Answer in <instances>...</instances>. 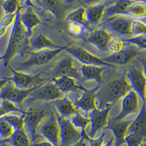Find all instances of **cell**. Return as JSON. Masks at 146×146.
<instances>
[{"label": "cell", "instance_id": "1", "mask_svg": "<svg viewBox=\"0 0 146 146\" xmlns=\"http://www.w3.org/2000/svg\"><path fill=\"white\" fill-rule=\"evenodd\" d=\"M21 8L18 9L15 15L13 27L10 34L8 45L5 50V54L1 56L3 60L5 66H7L15 55L24 52L29 42V35L25 28L22 25L20 20Z\"/></svg>", "mask_w": 146, "mask_h": 146}, {"label": "cell", "instance_id": "2", "mask_svg": "<svg viewBox=\"0 0 146 146\" xmlns=\"http://www.w3.org/2000/svg\"><path fill=\"white\" fill-rule=\"evenodd\" d=\"M129 91L131 88L125 78L110 82L105 87L99 88L96 92V105H98L96 108L103 110L112 107L115 102L123 98Z\"/></svg>", "mask_w": 146, "mask_h": 146}, {"label": "cell", "instance_id": "3", "mask_svg": "<svg viewBox=\"0 0 146 146\" xmlns=\"http://www.w3.org/2000/svg\"><path fill=\"white\" fill-rule=\"evenodd\" d=\"M59 126V146H72L83 138L81 133L72 124L71 121L56 115Z\"/></svg>", "mask_w": 146, "mask_h": 146}, {"label": "cell", "instance_id": "4", "mask_svg": "<svg viewBox=\"0 0 146 146\" xmlns=\"http://www.w3.org/2000/svg\"><path fill=\"white\" fill-rule=\"evenodd\" d=\"M23 115V129L28 137H30L31 143L36 142L37 138V129L42 120L45 115L44 110L31 108L24 111Z\"/></svg>", "mask_w": 146, "mask_h": 146}, {"label": "cell", "instance_id": "5", "mask_svg": "<svg viewBox=\"0 0 146 146\" xmlns=\"http://www.w3.org/2000/svg\"><path fill=\"white\" fill-rule=\"evenodd\" d=\"M69 45L60 47L54 50H42L37 52L30 53V57L28 60L19 64L18 68L21 70H25L34 66H40L49 62L50 60L56 57L62 50H65Z\"/></svg>", "mask_w": 146, "mask_h": 146}, {"label": "cell", "instance_id": "6", "mask_svg": "<svg viewBox=\"0 0 146 146\" xmlns=\"http://www.w3.org/2000/svg\"><path fill=\"white\" fill-rule=\"evenodd\" d=\"M126 80L131 90L135 91L143 103L145 101V75L143 70L136 67H131L127 71Z\"/></svg>", "mask_w": 146, "mask_h": 146}, {"label": "cell", "instance_id": "7", "mask_svg": "<svg viewBox=\"0 0 146 146\" xmlns=\"http://www.w3.org/2000/svg\"><path fill=\"white\" fill-rule=\"evenodd\" d=\"M40 86H34L32 88H27V89H20L10 85L7 86H5L0 91V99L10 102L13 103L15 105L21 106L22 105V102L24 101L27 96Z\"/></svg>", "mask_w": 146, "mask_h": 146}, {"label": "cell", "instance_id": "8", "mask_svg": "<svg viewBox=\"0 0 146 146\" xmlns=\"http://www.w3.org/2000/svg\"><path fill=\"white\" fill-rule=\"evenodd\" d=\"M66 51L68 52L70 55H72L74 58L78 60L81 63L84 64V65H94V66H112L114 67V65L106 63L101 58L95 56L89 52L83 49L80 47L71 46L70 45L66 47L65 49Z\"/></svg>", "mask_w": 146, "mask_h": 146}, {"label": "cell", "instance_id": "9", "mask_svg": "<svg viewBox=\"0 0 146 146\" xmlns=\"http://www.w3.org/2000/svg\"><path fill=\"white\" fill-rule=\"evenodd\" d=\"M111 108L112 107H108L103 110L96 108L90 112L89 120L91 126L88 135V137L94 139L98 131L107 126L108 123V115Z\"/></svg>", "mask_w": 146, "mask_h": 146}, {"label": "cell", "instance_id": "10", "mask_svg": "<svg viewBox=\"0 0 146 146\" xmlns=\"http://www.w3.org/2000/svg\"><path fill=\"white\" fill-rule=\"evenodd\" d=\"M138 111H139V97L135 91L131 90L123 97L121 112L112 121H123V119L127 115L131 113H136Z\"/></svg>", "mask_w": 146, "mask_h": 146}, {"label": "cell", "instance_id": "11", "mask_svg": "<svg viewBox=\"0 0 146 146\" xmlns=\"http://www.w3.org/2000/svg\"><path fill=\"white\" fill-rule=\"evenodd\" d=\"M40 131L48 142L54 146H59V126L54 113H51L50 118L42 125Z\"/></svg>", "mask_w": 146, "mask_h": 146}, {"label": "cell", "instance_id": "12", "mask_svg": "<svg viewBox=\"0 0 146 146\" xmlns=\"http://www.w3.org/2000/svg\"><path fill=\"white\" fill-rule=\"evenodd\" d=\"M10 69L13 73V77L9 78V80H12L13 82L15 87L17 88L27 89L29 88V87L32 88L34 86H37L36 84L40 82L48 80L47 79H41L40 77L41 75L40 73L36 75H31L16 71L12 67H10Z\"/></svg>", "mask_w": 146, "mask_h": 146}, {"label": "cell", "instance_id": "13", "mask_svg": "<svg viewBox=\"0 0 146 146\" xmlns=\"http://www.w3.org/2000/svg\"><path fill=\"white\" fill-rule=\"evenodd\" d=\"M53 78L58 77H70L76 80H83L81 74H80L78 69L73 66V61L70 58H65L58 62L56 67L53 72Z\"/></svg>", "mask_w": 146, "mask_h": 146}, {"label": "cell", "instance_id": "14", "mask_svg": "<svg viewBox=\"0 0 146 146\" xmlns=\"http://www.w3.org/2000/svg\"><path fill=\"white\" fill-rule=\"evenodd\" d=\"M138 53L139 52L136 48L130 47V48H123V50L118 53H113L102 60L106 63L112 65H123L131 62L133 58H135L137 56Z\"/></svg>", "mask_w": 146, "mask_h": 146}, {"label": "cell", "instance_id": "15", "mask_svg": "<svg viewBox=\"0 0 146 146\" xmlns=\"http://www.w3.org/2000/svg\"><path fill=\"white\" fill-rule=\"evenodd\" d=\"M63 97V93L56 86L53 82L41 87L35 93V100H42L45 101H56Z\"/></svg>", "mask_w": 146, "mask_h": 146}, {"label": "cell", "instance_id": "16", "mask_svg": "<svg viewBox=\"0 0 146 146\" xmlns=\"http://www.w3.org/2000/svg\"><path fill=\"white\" fill-rule=\"evenodd\" d=\"M100 86L93 89L85 88L81 98L75 102V107L80 108L86 112H91L96 109V94Z\"/></svg>", "mask_w": 146, "mask_h": 146}, {"label": "cell", "instance_id": "17", "mask_svg": "<svg viewBox=\"0 0 146 146\" xmlns=\"http://www.w3.org/2000/svg\"><path fill=\"white\" fill-rule=\"evenodd\" d=\"M132 21L130 18L118 17L113 18L107 23L106 27L111 32L121 35H131Z\"/></svg>", "mask_w": 146, "mask_h": 146}, {"label": "cell", "instance_id": "18", "mask_svg": "<svg viewBox=\"0 0 146 146\" xmlns=\"http://www.w3.org/2000/svg\"><path fill=\"white\" fill-rule=\"evenodd\" d=\"M111 39V35L105 29H97L91 32L86 39V42L94 45L96 48L102 50L108 49V45Z\"/></svg>", "mask_w": 146, "mask_h": 146}, {"label": "cell", "instance_id": "19", "mask_svg": "<svg viewBox=\"0 0 146 146\" xmlns=\"http://www.w3.org/2000/svg\"><path fill=\"white\" fill-rule=\"evenodd\" d=\"M132 121H113L110 125V129L113 133L115 146H121L125 143L124 139L127 129Z\"/></svg>", "mask_w": 146, "mask_h": 146}, {"label": "cell", "instance_id": "20", "mask_svg": "<svg viewBox=\"0 0 146 146\" xmlns=\"http://www.w3.org/2000/svg\"><path fill=\"white\" fill-rule=\"evenodd\" d=\"M29 43L32 49L37 51L42 50H54L60 48V46L53 43L46 36L42 34L30 36Z\"/></svg>", "mask_w": 146, "mask_h": 146}, {"label": "cell", "instance_id": "21", "mask_svg": "<svg viewBox=\"0 0 146 146\" xmlns=\"http://www.w3.org/2000/svg\"><path fill=\"white\" fill-rule=\"evenodd\" d=\"M20 20L29 36H32V29L41 23L39 16L33 11L32 7L30 6L27 7V10L23 14L21 13Z\"/></svg>", "mask_w": 146, "mask_h": 146}, {"label": "cell", "instance_id": "22", "mask_svg": "<svg viewBox=\"0 0 146 146\" xmlns=\"http://www.w3.org/2000/svg\"><path fill=\"white\" fill-rule=\"evenodd\" d=\"M52 82L62 93H67L70 91H77L78 89L84 90L83 87L80 86L77 83V80L70 77H58L52 79Z\"/></svg>", "mask_w": 146, "mask_h": 146}, {"label": "cell", "instance_id": "23", "mask_svg": "<svg viewBox=\"0 0 146 146\" xmlns=\"http://www.w3.org/2000/svg\"><path fill=\"white\" fill-rule=\"evenodd\" d=\"M126 134H136L145 136V103H143L137 116L129 126Z\"/></svg>", "mask_w": 146, "mask_h": 146}, {"label": "cell", "instance_id": "24", "mask_svg": "<svg viewBox=\"0 0 146 146\" xmlns=\"http://www.w3.org/2000/svg\"><path fill=\"white\" fill-rule=\"evenodd\" d=\"M55 107L59 113L60 116L67 119L70 116H73L78 113L75 105L67 98V96H63L62 98L55 101Z\"/></svg>", "mask_w": 146, "mask_h": 146}, {"label": "cell", "instance_id": "25", "mask_svg": "<svg viewBox=\"0 0 146 146\" xmlns=\"http://www.w3.org/2000/svg\"><path fill=\"white\" fill-rule=\"evenodd\" d=\"M104 70L105 67L83 64L80 68L82 78L86 80H95L100 84L102 82V73Z\"/></svg>", "mask_w": 146, "mask_h": 146}, {"label": "cell", "instance_id": "26", "mask_svg": "<svg viewBox=\"0 0 146 146\" xmlns=\"http://www.w3.org/2000/svg\"><path fill=\"white\" fill-rule=\"evenodd\" d=\"M106 8V5L104 4H99L88 7L86 10V21L91 25H97L100 22Z\"/></svg>", "mask_w": 146, "mask_h": 146}, {"label": "cell", "instance_id": "27", "mask_svg": "<svg viewBox=\"0 0 146 146\" xmlns=\"http://www.w3.org/2000/svg\"><path fill=\"white\" fill-rule=\"evenodd\" d=\"M134 2H135L133 1H126V0L118 1L114 5L105 8L104 16L109 18L116 15H126V12Z\"/></svg>", "mask_w": 146, "mask_h": 146}, {"label": "cell", "instance_id": "28", "mask_svg": "<svg viewBox=\"0 0 146 146\" xmlns=\"http://www.w3.org/2000/svg\"><path fill=\"white\" fill-rule=\"evenodd\" d=\"M5 142L13 146H30L31 143L24 129L14 131L13 135Z\"/></svg>", "mask_w": 146, "mask_h": 146}, {"label": "cell", "instance_id": "29", "mask_svg": "<svg viewBox=\"0 0 146 146\" xmlns=\"http://www.w3.org/2000/svg\"><path fill=\"white\" fill-rule=\"evenodd\" d=\"M40 6L45 8L46 10H49L56 16V18L60 19L64 14V9L62 2L60 1H37L36 2Z\"/></svg>", "mask_w": 146, "mask_h": 146}, {"label": "cell", "instance_id": "30", "mask_svg": "<svg viewBox=\"0 0 146 146\" xmlns=\"http://www.w3.org/2000/svg\"><path fill=\"white\" fill-rule=\"evenodd\" d=\"M71 121L72 124L75 126L77 129H80V133H81L82 137L86 139L87 138H88V135L86 134V129L88 123H90L89 118L82 116L78 112L76 114L74 115L72 117L71 121Z\"/></svg>", "mask_w": 146, "mask_h": 146}, {"label": "cell", "instance_id": "31", "mask_svg": "<svg viewBox=\"0 0 146 146\" xmlns=\"http://www.w3.org/2000/svg\"><path fill=\"white\" fill-rule=\"evenodd\" d=\"M126 15L134 18H145L146 15L145 2H135L126 12Z\"/></svg>", "mask_w": 146, "mask_h": 146}, {"label": "cell", "instance_id": "32", "mask_svg": "<svg viewBox=\"0 0 146 146\" xmlns=\"http://www.w3.org/2000/svg\"><path fill=\"white\" fill-rule=\"evenodd\" d=\"M86 10L84 7H79L76 10L69 14L66 18V21L67 22H75V23H81L86 25Z\"/></svg>", "mask_w": 146, "mask_h": 146}, {"label": "cell", "instance_id": "33", "mask_svg": "<svg viewBox=\"0 0 146 146\" xmlns=\"http://www.w3.org/2000/svg\"><path fill=\"white\" fill-rule=\"evenodd\" d=\"M14 131L13 128L4 117L0 118V140H7L13 135Z\"/></svg>", "mask_w": 146, "mask_h": 146}, {"label": "cell", "instance_id": "34", "mask_svg": "<svg viewBox=\"0 0 146 146\" xmlns=\"http://www.w3.org/2000/svg\"><path fill=\"white\" fill-rule=\"evenodd\" d=\"M14 111H19L22 113V114L24 113V111L19 109L16 105H14L13 103L7 101V100H2V105H0V118L7 115L8 113Z\"/></svg>", "mask_w": 146, "mask_h": 146}, {"label": "cell", "instance_id": "35", "mask_svg": "<svg viewBox=\"0 0 146 146\" xmlns=\"http://www.w3.org/2000/svg\"><path fill=\"white\" fill-rule=\"evenodd\" d=\"M124 42V40L118 36L111 37L108 45V49L113 53H118L125 48Z\"/></svg>", "mask_w": 146, "mask_h": 146}, {"label": "cell", "instance_id": "36", "mask_svg": "<svg viewBox=\"0 0 146 146\" xmlns=\"http://www.w3.org/2000/svg\"><path fill=\"white\" fill-rule=\"evenodd\" d=\"M145 141V136L136 134H126L124 142L128 146H140Z\"/></svg>", "mask_w": 146, "mask_h": 146}, {"label": "cell", "instance_id": "37", "mask_svg": "<svg viewBox=\"0 0 146 146\" xmlns=\"http://www.w3.org/2000/svg\"><path fill=\"white\" fill-rule=\"evenodd\" d=\"M5 119L13 128L14 131H18L23 129V115L18 117L16 115H5Z\"/></svg>", "mask_w": 146, "mask_h": 146}, {"label": "cell", "instance_id": "38", "mask_svg": "<svg viewBox=\"0 0 146 146\" xmlns=\"http://www.w3.org/2000/svg\"><path fill=\"white\" fill-rule=\"evenodd\" d=\"M67 29H68L69 32L75 36H82L86 31V25L81 24V23H75V22H70Z\"/></svg>", "mask_w": 146, "mask_h": 146}, {"label": "cell", "instance_id": "39", "mask_svg": "<svg viewBox=\"0 0 146 146\" xmlns=\"http://www.w3.org/2000/svg\"><path fill=\"white\" fill-rule=\"evenodd\" d=\"M2 8L5 13V15H13L16 13L19 8V2L16 0H8L2 3Z\"/></svg>", "mask_w": 146, "mask_h": 146}, {"label": "cell", "instance_id": "40", "mask_svg": "<svg viewBox=\"0 0 146 146\" xmlns=\"http://www.w3.org/2000/svg\"><path fill=\"white\" fill-rule=\"evenodd\" d=\"M146 27L145 23L139 21H132L131 25V35L136 36L139 35H145Z\"/></svg>", "mask_w": 146, "mask_h": 146}, {"label": "cell", "instance_id": "41", "mask_svg": "<svg viewBox=\"0 0 146 146\" xmlns=\"http://www.w3.org/2000/svg\"><path fill=\"white\" fill-rule=\"evenodd\" d=\"M124 42H129V43L134 44L137 45L140 49H145L146 48V38L145 35H139V36H135L131 38L126 39Z\"/></svg>", "mask_w": 146, "mask_h": 146}, {"label": "cell", "instance_id": "42", "mask_svg": "<svg viewBox=\"0 0 146 146\" xmlns=\"http://www.w3.org/2000/svg\"><path fill=\"white\" fill-rule=\"evenodd\" d=\"M105 134L102 133L100 137H99L96 139H91L88 137L86 140L89 142L90 146H103L104 145V142H105Z\"/></svg>", "mask_w": 146, "mask_h": 146}, {"label": "cell", "instance_id": "43", "mask_svg": "<svg viewBox=\"0 0 146 146\" xmlns=\"http://www.w3.org/2000/svg\"><path fill=\"white\" fill-rule=\"evenodd\" d=\"M16 13L13 14V15H5L2 20L1 21V23H0V26H2V27H5L6 28H8L12 23H13L15 21V18Z\"/></svg>", "mask_w": 146, "mask_h": 146}, {"label": "cell", "instance_id": "44", "mask_svg": "<svg viewBox=\"0 0 146 146\" xmlns=\"http://www.w3.org/2000/svg\"><path fill=\"white\" fill-rule=\"evenodd\" d=\"M30 146H54L48 141L44 142H34L30 143Z\"/></svg>", "mask_w": 146, "mask_h": 146}, {"label": "cell", "instance_id": "45", "mask_svg": "<svg viewBox=\"0 0 146 146\" xmlns=\"http://www.w3.org/2000/svg\"><path fill=\"white\" fill-rule=\"evenodd\" d=\"M86 139H85V138H82V139H80V140H79L76 144H75L72 146H86Z\"/></svg>", "mask_w": 146, "mask_h": 146}, {"label": "cell", "instance_id": "46", "mask_svg": "<svg viewBox=\"0 0 146 146\" xmlns=\"http://www.w3.org/2000/svg\"><path fill=\"white\" fill-rule=\"evenodd\" d=\"M9 81V78H5V79H3V80H0V91L2 89L5 85L7 84V82Z\"/></svg>", "mask_w": 146, "mask_h": 146}, {"label": "cell", "instance_id": "47", "mask_svg": "<svg viewBox=\"0 0 146 146\" xmlns=\"http://www.w3.org/2000/svg\"><path fill=\"white\" fill-rule=\"evenodd\" d=\"M7 28H6V27L0 26V37H1V36H3L4 35L6 34V32H7Z\"/></svg>", "mask_w": 146, "mask_h": 146}, {"label": "cell", "instance_id": "48", "mask_svg": "<svg viewBox=\"0 0 146 146\" xmlns=\"http://www.w3.org/2000/svg\"><path fill=\"white\" fill-rule=\"evenodd\" d=\"M103 146H114V138L112 137L109 139L105 145H103Z\"/></svg>", "mask_w": 146, "mask_h": 146}, {"label": "cell", "instance_id": "49", "mask_svg": "<svg viewBox=\"0 0 146 146\" xmlns=\"http://www.w3.org/2000/svg\"><path fill=\"white\" fill-rule=\"evenodd\" d=\"M0 146H9V145H8V143H7L3 141L2 143H0Z\"/></svg>", "mask_w": 146, "mask_h": 146}, {"label": "cell", "instance_id": "50", "mask_svg": "<svg viewBox=\"0 0 146 146\" xmlns=\"http://www.w3.org/2000/svg\"><path fill=\"white\" fill-rule=\"evenodd\" d=\"M145 145H146V144H145V141L144 143H143V144H142L141 145H140V146H145Z\"/></svg>", "mask_w": 146, "mask_h": 146}, {"label": "cell", "instance_id": "51", "mask_svg": "<svg viewBox=\"0 0 146 146\" xmlns=\"http://www.w3.org/2000/svg\"><path fill=\"white\" fill-rule=\"evenodd\" d=\"M0 60H2V58H1V56H0Z\"/></svg>", "mask_w": 146, "mask_h": 146}]
</instances>
